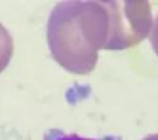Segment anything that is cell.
I'll list each match as a JSON object with an SVG mask.
<instances>
[{"label":"cell","mask_w":158,"mask_h":140,"mask_svg":"<svg viewBox=\"0 0 158 140\" xmlns=\"http://www.w3.org/2000/svg\"><path fill=\"white\" fill-rule=\"evenodd\" d=\"M44 140H122L119 136H102V137H87L78 133H70L62 129H49L44 134Z\"/></svg>","instance_id":"obj_1"},{"label":"cell","mask_w":158,"mask_h":140,"mask_svg":"<svg viewBox=\"0 0 158 140\" xmlns=\"http://www.w3.org/2000/svg\"><path fill=\"white\" fill-rule=\"evenodd\" d=\"M4 53H6V45H4V34L0 28V69L4 62Z\"/></svg>","instance_id":"obj_2"}]
</instances>
